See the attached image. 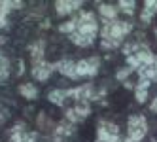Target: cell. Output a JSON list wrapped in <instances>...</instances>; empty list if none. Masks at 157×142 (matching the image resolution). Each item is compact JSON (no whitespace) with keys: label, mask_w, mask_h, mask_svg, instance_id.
<instances>
[{"label":"cell","mask_w":157,"mask_h":142,"mask_svg":"<svg viewBox=\"0 0 157 142\" xmlns=\"http://www.w3.org/2000/svg\"><path fill=\"white\" fill-rule=\"evenodd\" d=\"M30 53H32V59H34V63L42 61V55H44V42H36L30 46Z\"/></svg>","instance_id":"obj_17"},{"label":"cell","mask_w":157,"mask_h":142,"mask_svg":"<svg viewBox=\"0 0 157 142\" xmlns=\"http://www.w3.org/2000/svg\"><path fill=\"white\" fill-rule=\"evenodd\" d=\"M53 67H55V70H59L61 74L68 76V78H78V74H76V64H74L72 61H59V63H55Z\"/></svg>","instance_id":"obj_8"},{"label":"cell","mask_w":157,"mask_h":142,"mask_svg":"<svg viewBox=\"0 0 157 142\" xmlns=\"http://www.w3.org/2000/svg\"><path fill=\"white\" fill-rule=\"evenodd\" d=\"M66 119H68L70 123H78V121H82V117L76 114L74 108H70V110H66Z\"/></svg>","instance_id":"obj_22"},{"label":"cell","mask_w":157,"mask_h":142,"mask_svg":"<svg viewBox=\"0 0 157 142\" xmlns=\"http://www.w3.org/2000/svg\"><path fill=\"white\" fill-rule=\"evenodd\" d=\"M10 142H36V136L25 133V131H23V125L19 123L17 127H13L12 136H10Z\"/></svg>","instance_id":"obj_7"},{"label":"cell","mask_w":157,"mask_h":142,"mask_svg":"<svg viewBox=\"0 0 157 142\" xmlns=\"http://www.w3.org/2000/svg\"><path fill=\"white\" fill-rule=\"evenodd\" d=\"M72 133V123L70 121H64L57 127V135H70Z\"/></svg>","instance_id":"obj_19"},{"label":"cell","mask_w":157,"mask_h":142,"mask_svg":"<svg viewBox=\"0 0 157 142\" xmlns=\"http://www.w3.org/2000/svg\"><path fill=\"white\" fill-rule=\"evenodd\" d=\"M55 8H57V13L59 15H66V13H70V12H76V10H80L82 8V2H68V0H63V2H57L55 4Z\"/></svg>","instance_id":"obj_9"},{"label":"cell","mask_w":157,"mask_h":142,"mask_svg":"<svg viewBox=\"0 0 157 142\" xmlns=\"http://www.w3.org/2000/svg\"><path fill=\"white\" fill-rule=\"evenodd\" d=\"M74 21H76V32H78V34H82L83 38L93 42L97 30H98L95 15L91 12H83V13H80V19H74Z\"/></svg>","instance_id":"obj_2"},{"label":"cell","mask_w":157,"mask_h":142,"mask_svg":"<svg viewBox=\"0 0 157 142\" xmlns=\"http://www.w3.org/2000/svg\"><path fill=\"white\" fill-rule=\"evenodd\" d=\"M19 93L23 95L25 99H30V101L38 97V89H36V87L32 85V83H23V85L19 87Z\"/></svg>","instance_id":"obj_14"},{"label":"cell","mask_w":157,"mask_h":142,"mask_svg":"<svg viewBox=\"0 0 157 142\" xmlns=\"http://www.w3.org/2000/svg\"><path fill=\"white\" fill-rule=\"evenodd\" d=\"M66 97H68V89H55V91H51V93L48 95V99H49L53 104L61 106V104H64Z\"/></svg>","instance_id":"obj_13"},{"label":"cell","mask_w":157,"mask_h":142,"mask_svg":"<svg viewBox=\"0 0 157 142\" xmlns=\"http://www.w3.org/2000/svg\"><path fill=\"white\" fill-rule=\"evenodd\" d=\"M97 142H121L119 138V131L117 125L110 123V121H100L98 125V136Z\"/></svg>","instance_id":"obj_4"},{"label":"cell","mask_w":157,"mask_h":142,"mask_svg":"<svg viewBox=\"0 0 157 142\" xmlns=\"http://www.w3.org/2000/svg\"><path fill=\"white\" fill-rule=\"evenodd\" d=\"M59 29H61V32H70L72 34V32L76 30V21H66V23H63Z\"/></svg>","instance_id":"obj_21"},{"label":"cell","mask_w":157,"mask_h":142,"mask_svg":"<svg viewBox=\"0 0 157 142\" xmlns=\"http://www.w3.org/2000/svg\"><path fill=\"white\" fill-rule=\"evenodd\" d=\"M21 2H8V0H0V27L6 25V15L12 8H21Z\"/></svg>","instance_id":"obj_11"},{"label":"cell","mask_w":157,"mask_h":142,"mask_svg":"<svg viewBox=\"0 0 157 142\" xmlns=\"http://www.w3.org/2000/svg\"><path fill=\"white\" fill-rule=\"evenodd\" d=\"M131 72H132V68H131V67H127V68H123V70H119V72H117V76H116V78H117L119 82H121V80H127V76H129Z\"/></svg>","instance_id":"obj_23"},{"label":"cell","mask_w":157,"mask_h":142,"mask_svg":"<svg viewBox=\"0 0 157 142\" xmlns=\"http://www.w3.org/2000/svg\"><path fill=\"white\" fill-rule=\"evenodd\" d=\"M74 110H76V114H78V116L83 119V117L89 114V102H78Z\"/></svg>","instance_id":"obj_18"},{"label":"cell","mask_w":157,"mask_h":142,"mask_svg":"<svg viewBox=\"0 0 157 142\" xmlns=\"http://www.w3.org/2000/svg\"><path fill=\"white\" fill-rule=\"evenodd\" d=\"M146 133H148V123H146L144 116H131L129 117V140L140 142Z\"/></svg>","instance_id":"obj_3"},{"label":"cell","mask_w":157,"mask_h":142,"mask_svg":"<svg viewBox=\"0 0 157 142\" xmlns=\"http://www.w3.org/2000/svg\"><path fill=\"white\" fill-rule=\"evenodd\" d=\"M144 6H146V8L142 10L140 19H142V23H150L151 17L157 13V0H153V2H150V0H148V2H146Z\"/></svg>","instance_id":"obj_10"},{"label":"cell","mask_w":157,"mask_h":142,"mask_svg":"<svg viewBox=\"0 0 157 142\" xmlns=\"http://www.w3.org/2000/svg\"><path fill=\"white\" fill-rule=\"evenodd\" d=\"M100 13H102L104 21H116V17H117V10H116L114 6L102 4V6H100Z\"/></svg>","instance_id":"obj_15"},{"label":"cell","mask_w":157,"mask_h":142,"mask_svg":"<svg viewBox=\"0 0 157 142\" xmlns=\"http://www.w3.org/2000/svg\"><path fill=\"white\" fill-rule=\"evenodd\" d=\"M98 64H100V59L98 57L78 61L76 63V74H78V78H82V76H95L97 70H98Z\"/></svg>","instance_id":"obj_5"},{"label":"cell","mask_w":157,"mask_h":142,"mask_svg":"<svg viewBox=\"0 0 157 142\" xmlns=\"http://www.w3.org/2000/svg\"><path fill=\"white\" fill-rule=\"evenodd\" d=\"M131 23L127 21H104V29H102V40H116L121 44V38L131 32Z\"/></svg>","instance_id":"obj_1"},{"label":"cell","mask_w":157,"mask_h":142,"mask_svg":"<svg viewBox=\"0 0 157 142\" xmlns=\"http://www.w3.org/2000/svg\"><path fill=\"white\" fill-rule=\"evenodd\" d=\"M119 8L123 10V12H125V13H132L134 12V2H132V0H121V2H119Z\"/></svg>","instance_id":"obj_20"},{"label":"cell","mask_w":157,"mask_h":142,"mask_svg":"<svg viewBox=\"0 0 157 142\" xmlns=\"http://www.w3.org/2000/svg\"><path fill=\"white\" fill-rule=\"evenodd\" d=\"M155 34H157V30H155Z\"/></svg>","instance_id":"obj_25"},{"label":"cell","mask_w":157,"mask_h":142,"mask_svg":"<svg viewBox=\"0 0 157 142\" xmlns=\"http://www.w3.org/2000/svg\"><path fill=\"white\" fill-rule=\"evenodd\" d=\"M8 78H10V61L4 55H0V83H4Z\"/></svg>","instance_id":"obj_16"},{"label":"cell","mask_w":157,"mask_h":142,"mask_svg":"<svg viewBox=\"0 0 157 142\" xmlns=\"http://www.w3.org/2000/svg\"><path fill=\"white\" fill-rule=\"evenodd\" d=\"M148 87H150V82L148 80H140L136 89H134V95H136V101L142 104L146 99H148Z\"/></svg>","instance_id":"obj_12"},{"label":"cell","mask_w":157,"mask_h":142,"mask_svg":"<svg viewBox=\"0 0 157 142\" xmlns=\"http://www.w3.org/2000/svg\"><path fill=\"white\" fill-rule=\"evenodd\" d=\"M151 110L157 114V99H153V102H151Z\"/></svg>","instance_id":"obj_24"},{"label":"cell","mask_w":157,"mask_h":142,"mask_svg":"<svg viewBox=\"0 0 157 142\" xmlns=\"http://www.w3.org/2000/svg\"><path fill=\"white\" fill-rule=\"evenodd\" d=\"M53 70H55V67H53L51 63H46V61H38V63L32 64V68H30L32 76H34L38 82H46L49 76H51Z\"/></svg>","instance_id":"obj_6"}]
</instances>
